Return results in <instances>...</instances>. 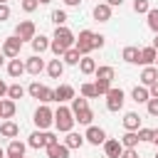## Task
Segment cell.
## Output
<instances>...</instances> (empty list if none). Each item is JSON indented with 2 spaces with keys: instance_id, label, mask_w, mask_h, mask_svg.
<instances>
[{
  "instance_id": "6da1fadb",
  "label": "cell",
  "mask_w": 158,
  "mask_h": 158,
  "mask_svg": "<svg viewBox=\"0 0 158 158\" xmlns=\"http://www.w3.org/2000/svg\"><path fill=\"white\" fill-rule=\"evenodd\" d=\"M74 42H77V37L72 35V30H67V27H57V30H54V37H52L49 49H52L57 57H64V52H67V49H72V47H74Z\"/></svg>"
},
{
  "instance_id": "7a4b0ae2",
  "label": "cell",
  "mask_w": 158,
  "mask_h": 158,
  "mask_svg": "<svg viewBox=\"0 0 158 158\" xmlns=\"http://www.w3.org/2000/svg\"><path fill=\"white\" fill-rule=\"evenodd\" d=\"M72 114H74V121H79L84 126H91V121H94V111L89 109V101L84 96L72 99Z\"/></svg>"
},
{
  "instance_id": "3957f363",
  "label": "cell",
  "mask_w": 158,
  "mask_h": 158,
  "mask_svg": "<svg viewBox=\"0 0 158 158\" xmlns=\"http://www.w3.org/2000/svg\"><path fill=\"white\" fill-rule=\"evenodd\" d=\"M54 126H57V131L69 133V131H72V126H74V114H72V109L59 106V109L54 111Z\"/></svg>"
},
{
  "instance_id": "277c9868",
  "label": "cell",
  "mask_w": 158,
  "mask_h": 158,
  "mask_svg": "<svg viewBox=\"0 0 158 158\" xmlns=\"http://www.w3.org/2000/svg\"><path fill=\"white\" fill-rule=\"evenodd\" d=\"M27 143H30L32 148H47V146L59 143V138H57V133H52V131H35Z\"/></svg>"
},
{
  "instance_id": "5b68a950",
  "label": "cell",
  "mask_w": 158,
  "mask_h": 158,
  "mask_svg": "<svg viewBox=\"0 0 158 158\" xmlns=\"http://www.w3.org/2000/svg\"><path fill=\"white\" fill-rule=\"evenodd\" d=\"M35 123H37V128H40V131H47V128L54 123V111H52L49 106H44V104H42V106L35 111Z\"/></svg>"
},
{
  "instance_id": "8992f818",
  "label": "cell",
  "mask_w": 158,
  "mask_h": 158,
  "mask_svg": "<svg viewBox=\"0 0 158 158\" xmlns=\"http://www.w3.org/2000/svg\"><path fill=\"white\" fill-rule=\"evenodd\" d=\"M74 47L79 49L81 57H86V54L94 49V32H91V30H81L79 37H77V42H74Z\"/></svg>"
},
{
  "instance_id": "52a82bcc",
  "label": "cell",
  "mask_w": 158,
  "mask_h": 158,
  "mask_svg": "<svg viewBox=\"0 0 158 158\" xmlns=\"http://www.w3.org/2000/svg\"><path fill=\"white\" fill-rule=\"evenodd\" d=\"M20 49H22V40L17 37V35H12V37H7L5 42H2V54L5 57H10V59H17L20 57Z\"/></svg>"
},
{
  "instance_id": "ba28073f",
  "label": "cell",
  "mask_w": 158,
  "mask_h": 158,
  "mask_svg": "<svg viewBox=\"0 0 158 158\" xmlns=\"http://www.w3.org/2000/svg\"><path fill=\"white\" fill-rule=\"evenodd\" d=\"M123 101H126V94L121 91V89H109V94H106V109L109 111H121L123 109Z\"/></svg>"
},
{
  "instance_id": "9c48e42d",
  "label": "cell",
  "mask_w": 158,
  "mask_h": 158,
  "mask_svg": "<svg viewBox=\"0 0 158 158\" xmlns=\"http://www.w3.org/2000/svg\"><path fill=\"white\" fill-rule=\"evenodd\" d=\"M15 35L22 40V42H32L35 37H37V30H35V22L32 20H22L20 25H17V30H15Z\"/></svg>"
},
{
  "instance_id": "30bf717a",
  "label": "cell",
  "mask_w": 158,
  "mask_h": 158,
  "mask_svg": "<svg viewBox=\"0 0 158 158\" xmlns=\"http://www.w3.org/2000/svg\"><path fill=\"white\" fill-rule=\"evenodd\" d=\"M84 138H86L91 146H101V143H106V131L99 128V126H89L86 133H84Z\"/></svg>"
},
{
  "instance_id": "8fae6325",
  "label": "cell",
  "mask_w": 158,
  "mask_h": 158,
  "mask_svg": "<svg viewBox=\"0 0 158 158\" xmlns=\"http://www.w3.org/2000/svg\"><path fill=\"white\" fill-rule=\"evenodd\" d=\"M104 153H106V158H121V153H123V143H121V138H106V143H104Z\"/></svg>"
},
{
  "instance_id": "7c38bea8",
  "label": "cell",
  "mask_w": 158,
  "mask_h": 158,
  "mask_svg": "<svg viewBox=\"0 0 158 158\" xmlns=\"http://www.w3.org/2000/svg\"><path fill=\"white\" fill-rule=\"evenodd\" d=\"M121 57H123V59H126L128 64H141V49H138V47H133V44L123 47Z\"/></svg>"
},
{
  "instance_id": "4fadbf2b",
  "label": "cell",
  "mask_w": 158,
  "mask_h": 158,
  "mask_svg": "<svg viewBox=\"0 0 158 158\" xmlns=\"http://www.w3.org/2000/svg\"><path fill=\"white\" fill-rule=\"evenodd\" d=\"M54 99L62 104V101H72L74 99V86H69V84H62V86H57L54 89Z\"/></svg>"
},
{
  "instance_id": "5bb4252c",
  "label": "cell",
  "mask_w": 158,
  "mask_h": 158,
  "mask_svg": "<svg viewBox=\"0 0 158 158\" xmlns=\"http://www.w3.org/2000/svg\"><path fill=\"white\" fill-rule=\"evenodd\" d=\"M94 20H99V22H109V20H111V5L99 2V5L94 7Z\"/></svg>"
},
{
  "instance_id": "9a60e30c",
  "label": "cell",
  "mask_w": 158,
  "mask_h": 158,
  "mask_svg": "<svg viewBox=\"0 0 158 158\" xmlns=\"http://www.w3.org/2000/svg\"><path fill=\"white\" fill-rule=\"evenodd\" d=\"M25 69H27V72H30L32 77H37V74H40V72L44 69V62H42V59L37 57V54H32V57H30V59L25 62Z\"/></svg>"
},
{
  "instance_id": "2e32d148",
  "label": "cell",
  "mask_w": 158,
  "mask_h": 158,
  "mask_svg": "<svg viewBox=\"0 0 158 158\" xmlns=\"http://www.w3.org/2000/svg\"><path fill=\"white\" fill-rule=\"evenodd\" d=\"M141 81H143V86H153L156 81H158V69L156 67H146L143 72H141Z\"/></svg>"
},
{
  "instance_id": "e0dca14e",
  "label": "cell",
  "mask_w": 158,
  "mask_h": 158,
  "mask_svg": "<svg viewBox=\"0 0 158 158\" xmlns=\"http://www.w3.org/2000/svg\"><path fill=\"white\" fill-rule=\"evenodd\" d=\"M123 128H126V131H138V128H141V116H138L136 111H128V114L123 116Z\"/></svg>"
},
{
  "instance_id": "ac0fdd59",
  "label": "cell",
  "mask_w": 158,
  "mask_h": 158,
  "mask_svg": "<svg viewBox=\"0 0 158 158\" xmlns=\"http://www.w3.org/2000/svg\"><path fill=\"white\" fill-rule=\"evenodd\" d=\"M47 74L52 77V79H59L62 74H64V62L57 57V59H52L49 64H47Z\"/></svg>"
},
{
  "instance_id": "d6986e66",
  "label": "cell",
  "mask_w": 158,
  "mask_h": 158,
  "mask_svg": "<svg viewBox=\"0 0 158 158\" xmlns=\"http://www.w3.org/2000/svg\"><path fill=\"white\" fill-rule=\"evenodd\" d=\"M20 133V126L15 123V121H2L0 123V136H5V138H15Z\"/></svg>"
},
{
  "instance_id": "ffe728a7",
  "label": "cell",
  "mask_w": 158,
  "mask_h": 158,
  "mask_svg": "<svg viewBox=\"0 0 158 158\" xmlns=\"http://www.w3.org/2000/svg\"><path fill=\"white\" fill-rule=\"evenodd\" d=\"M84 141H86V138H84L81 133H74V131H69V133H67V138H64V146L72 151V148H81V146H84Z\"/></svg>"
},
{
  "instance_id": "44dd1931",
  "label": "cell",
  "mask_w": 158,
  "mask_h": 158,
  "mask_svg": "<svg viewBox=\"0 0 158 158\" xmlns=\"http://www.w3.org/2000/svg\"><path fill=\"white\" fill-rule=\"evenodd\" d=\"M47 156L49 158H69V148L64 143H54V146H47Z\"/></svg>"
},
{
  "instance_id": "7402d4cb",
  "label": "cell",
  "mask_w": 158,
  "mask_h": 158,
  "mask_svg": "<svg viewBox=\"0 0 158 158\" xmlns=\"http://www.w3.org/2000/svg\"><path fill=\"white\" fill-rule=\"evenodd\" d=\"M156 59H158V52H156L153 47H143V49H141V64L153 67V64H156Z\"/></svg>"
},
{
  "instance_id": "603a6c76",
  "label": "cell",
  "mask_w": 158,
  "mask_h": 158,
  "mask_svg": "<svg viewBox=\"0 0 158 158\" xmlns=\"http://www.w3.org/2000/svg\"><path fill=\"white\" fill-rule=\"evenodd\" d=\"M25 143L22 141H17V138H12L10 141V146H7V156H15V158H25Z\"/></svg>"
},
{
  "instance_id": "cb8c5ba5",
  "label": "cell",
  "mask_w": 158,
  "mask_h": 158,
  "mask_svg": "<svg viewBox=\"0 0 158 158\" xmlns=\"http://www.w3.org/2000/svg\"><path fill=\"white\" fill-rule=\"evenodd\" d=\"M49 44H52V42H49L44 35H37V37L32 40V49H35V54H42V52H47V49H49Z\"/></svg>"
},
{
  "instance_id": "d4e9b609",
  "label": "cell",
  "mask_w": 158,
  "mask_h": 158,
  "mask_svg": "<svg viewBox=\"0 0 158 158\" xmlns=\"http://www.w3.org/2000/svg\"><path fill=\"white\" fill-rule=\"evenodd\" d=\"M131 99L136 101V104H148V99H151V91H148V86H136L133 91H131Z\"/></svg>"
},
{
  "instance_id": "484cf974",
  "label": "cell",
  "mask_w": 158,
  "mask_h": 158,
  "mask_svg": "<svg viewBox=\"0 0 158 158\" xmlns=\"http://www.w3.org/2000/svg\"><path fill=\"white\" fill-rule=\"evenodd\" d=\"M79 72L81 74H96V62L86 54V57H81V62H79Z\"/></svg>"
},
{
  "instance_id": "4316f807",
  "label": "cell",
  "mask_w": 158,
  "mask_h": 158,
  "mask_svg": "<svg viewBox=\"0 0 158 158\" xmlns=\"http://www.w3.org/2000/svg\"><path fill=\"white\" fill-rule=\"evenodd\" d=\"M22 72H27V69H25V62H22V59H10V64H7V74L17 79Z\"/></svg>"
},
{
  "instance_id": "83f0119b",
  "label": "cell",
  "mask_w": 158,
  "mask_h": 158,
  "mask_svg": "<svg viewBox=\"0 0 158 158\" xmlns=\"http://www.w3.org/2000/svg\"><path fill=\"white\" fill-rule=\"evenodd\" d=\"M114 77H116V69L114 67H96V79H101V81H114Z\"/></svg>"
},
{
  "instance_id": "f1b7e54d",
  "label": "cell",
  "mask_w": 158,
  "mask_h": 158,
  "mask_svg": "<svg viewBox=\"0 0 158 158\" xmlns=\"http://www.w3.org/2000/svg\"><path fill=\"white\" fill-rule=\"evenodd\" d=\"M62 62H64V64H79V62H81V54H79V49H77V47L67 49V52H64V57H62Z\"/></svg>"
},
{
  "instance_id": "f546056e",
  "label": "cell",
  "mask_w": 158,
  "mask_h": 158,
  "mask_svg": "<svg viewBox=\"0 0 158 158\" xmlns=\"http://www.w3.org/2000/svg\"><path fill=\"white\" fill-rule=\"evenodd\" d=\"M121 143H123V148H136L138 146V133L136 131H126L121 136Z\"/></svg>"
},
{
  "instance_id": "4dcf8cb0",
  "label": "cell",
  "mask_w": 158,
  "mask_h": 158,
  "mask_svg": "<svg viewBox=\"0 0 158 158\" xmlns=\"http://www.w3.org/2000/svg\"><path fill=\"white\" fill-rule=\"evenodd\" d=\"M7 96H10L12 101H15V99H22V96H25V86H22V84H10V86H7Z\"/></svg>"
},
{
  "instance_id": "1f68e13d",
  "label": "cell",
  "mask_w": 158,
  "mask_h": 158,
  "mask_svg": "<svg viewBox=\"0 0 158 158\" xmlns=\"http://www.w3.org/2000/svg\"><path fill=\"white\" fill-rule=\"evenodd\" d=\"M12 116H15V101L2 99V118H12Z\"/></svg>"
},
{
  "instance_id": "d6a6232c",
  "label": "cell",
  "mask_w": 158,
  "mask_h": 158,
  "mask_svg": "<svg viewBox=\"0 0 158 158\" xmlns=\"http://www.w3.org/2000/svg\"><path fill=\"white\" fill-rule=\"evenodd\" d=\"M81 96H84V99H96V96H99L96 84H81Z\"/></svg>"
},
{
  "instance_id": "836d02e7",
  "label": "cell",
  "mask_w": 158,
  "mask_h": 158,
  "mask_svg": "<svg viewBox=\"0 0 158 158\" xmlns=\"http://www.w3.org/2000/svg\"><path fill=\"white\" fill-rule=\"evenodd\" d=\"M148 27L158 35V7H151L148 10Z\"/></svg>"
},
{
  "instance_id": "e575fe53",
  "label": "cell",
  "mask_w": 158,
  "mask_h": 158,
  "mask_svg": "<svg viewBox=\"0 0 158 158\" xmlns=\"http://www.w3.org/2000/svg\"><path fill=\"white\" fill-rule=\"evenodd\" d=\"M52 22H54L57 27H64V22H67V12H64V10H54V12H52Z\"/></svg>"
},
{
  "instance_id": "d590c367",
  "label": "cell",
  "mask_w": 158,
  "mask_h": 158,
  "mask_svg": "<svg viewBox=\"0 0 158 158\" xmlns=\"http://www.w3.org/2000/svg\"><path fill=\"white\" fill-rule=\"evenodd\" d=\"M133 10H136L138 15H148L151 5H148V0H133Z\"/></svg>"
},
{
  "instance_id": "8d00e7d4",
  "label": "cell",
  "mask_w": 158,
  "mask_h": 158,
  "mask_svg": "<svg viewBox=\"0 0 158 158\" xmlns=\"http://www.w3.org/2000/svg\"><path fill=\"white\" fill-rule=\"evenodd\" d=\"M40 101H42V104H49V101H57V99H54V89H49V86H44V89H42V94H40Z\"/></svg>"
},
{
  "instance_id": "74e56055",
  "label": "cell",
  "mask_w": 158,
  "mask_h": 158,
  "mask_svg": "<svg viewBox=\"0 0 158 158\" xmlns=\"http://www.w3.org/2000/svg\"><path fill=\"white\" fill-rule=\"evenodd\" d=\"M94 84H96V91H99V96H106V94H109V89H111V84H109V81H101V79H96Z\"/></svg>"
},
{
  "instance_id": "f35d334b",
  "label": "cell",
  "mask_w": 158,
  "mask_h": 158,
  "mask_svg": "<svg viewBox=\"0 0 158 158\" xmlns=\"http://www.w3.org/2000/svg\"><path fill=\"white\" fill-rule=\"evenodd\" d=\"M42 89H44V86H42L40 81H32L27 91H30V96H35V99H40V94H42Z\"/></svg>"
},
{
  "instance_id": "ab89813d",
  "label": "cell",
  "mask_w": 158,
  "mask_h": 158,
  "mask_svg": "<svg viewBox=\"0 0 158 158\" xmlns=\"http://www.w3.org/2000/svg\"><path fill=\"white\" fill-rule=\"evenodd\" d=\"M138 141H153V128H138Z\"/></svg>"
},
{
  "instance_id": "60d3db41",
  "label": "cell",
  "mask_w": 158,
  "mask_h": 158,
  "mask_svg": "<svg viewBox=\"0 0 158 158\" xmlns=\"http://www.w3.org/2000/svg\"><path fill=\"white\" fill-rule=\"evenodd\" d=\"M37 5H40L37 0H22V10H25V12H35Z\"/></svg>"
},
{
  "instance_id": "b9f144b4",
  "label": "cell",
  "mask_w": 158,
  "mask_h": 158,
  "mask_svg": "<svg viewBox=\"0 0 158 158\" xmlns=\"http://www.w3.org/2000/svg\"><path fill=\"white\" fill-rule=\"evenodd\" d=\"M148 114L158 116V99H148Z\"/></svg>"
},
{
  "instance_id": "7bdbcfd3",
  "label": "cell",
  "mask_w": 158,
  "mask_h": 158,
  "mask_svg": "<svg viewBox=\"0 0 158 158\" xmlns=\"http://www.w3.org/2000/svg\"><path fill=\"white\" fill-rule=\"evenodd\" d=\"M101 47H104V35L94 32V49H101Z\"/></svg>"
},
{
  "instance_id": "ee69618b",
  "label": "cell",
  "mask_w": 158,
  "mask_h": 158,
  "mask_svg": "<svg viewBox=\"0 0 158 158\" xmlns=\"http://www.w3.org/2000/svg\"><path fill=\"white\" fill-rule=\"evenodd\" d=\"M7 17H10V7L7 5H0V22H5Z\"/></svg>"
},
{
  "instance_id": "f6af8a7d",
  "label": "cell",
  "mask_w": 158,
  "mask_h": 158,
  "mask_svg": "<svg viewBox=\"0 0 158 158\" xmlns=\"http://www.w3.org/2000/svg\"><path fill=\"white\" fill-rule=\"evenodd\" d=\"M121 158H138V153H136V148H123Z\"/></svg>"
},
{
  "instance_id": "bcb514c9",
  "label": "cell",
  "mask_w": 158,
  "mask_h": 158,
  "mask_svg": "<svg viewBox=\"0 0 158 158\" xmlns=\"http://www.w3.org/2000/svg\"><path fill=\"white\" fill-rule=\"evenodd\" d=\"M148 91H151V99H158V81H156V84H153Z\"/></svg>"
},
{
  "instance_id": "7dc6e473",
  "label": "cell",
  "mask_w": 158,
  "mask_h": 158,
  "mask_svg": "<svg viewBox=\"0 0 158 158\" xmlns=\"http://www.w3.org/2000/svg\"><path fill=\"white\" fill-rule=\"evenodd\" d=\"M5 94H7V84H5V81H2V79H0V99H2V96H5Z\"/></svg>"
},
{
  "instance_id": "c3c4849f",
  "label": "cell",
  "mask_w": 158,
  "mask_h": 158,
  "mask_svg": "<svg viewBox=\"0 0 158 158\" xmlns=\"http://www.w3.org/2000/svg\"><path fill=\"white\" fill-rule=\"evenodd\" d=\"M123 0H106V5H111V7H116V5H121Z\"/></svg>"
},
{
  "instance_id": "681fc988",
  "label": "cell",
  "mask_w": 158,
  "mask_h": 158,
  "mask_svg": "<svg viewBox=\"0 0 158 158\" xmlns=\"http://www.w3.org/2000/svg\"><path fill=\"white\" fill-rule=\"evenodd\" d=\"M64 2H67V5H69V7H77V5H79V2H81V0H64Z\"/></svg>"
},
{
  "instance_id": "f907efd6",
  "label": "cell",
  "mask_w": 158,
  "mask_h": 158,
  "mask_svg": "<svg viewBox=\"0 0 158 158\" xmlns=\"http://www.w3.org/2000/svg\"><path fill=\"white\" fill-rule=\"evenodd\" d=\"M151 47H153V49H156V52H158V35H156V37H153V44H151Z\"/></svg>"
},
{
  "instance_id": "816d5d0a",
  "label": "cell",
  "mask_w": 158,
  "mask_h": 158,
  "mask_svg": "<svg viewBox=\"0 0 158 158\" xmlns=\"http://www.w3.org/2000/svg\"><path fill=\"white\" fill-rule=\"evenodd\" d=\"M153 143H156V146H158V128H156V131H153Z\"/></svg>"
},
{
  "instance_id": "f5cc1de1",
  "label": "cell",
  "mask_w": 158,
  "mask_h": 158,
  "mask_svg": "<svg viewBox=\"0 0 158 158\" xmlns=\"http://www.w3.org/2000/svg\"><path fill=\"white\" fill-rule=\"evenodd\" d=\"M37 2H40V5H47V2H52V0H37Z\"/></svg>"
},
{
  "instance_id": "db71d44e",
  "label": "cell",
  "mask_w": 158,
  "mask_h": 158,
  "mask_svg": "<svg viewBox=\"0 0 158 158\" xmlns=\"http://www.w3.org/2000/svg\"><path fill=\"white\" fill-rule=\"evenodd\" d=\"M2 59H5V54H2V52H0V67H2Z\"/></svg>"
},
{
  "instance_id": "11a10c76",
  "label": "cell",
  "mask_w": 158,
  "mask_h": 158,
  "mask_svg": "<svg viewBox=\"0 0 158 158\" xmlns=\"http://www.w3.org/2000/svg\"><path fill=\"white\" fill-rule=\"evenodd\" d=\"M0 118H2V99H0Z\"/></svg>"
},
{
  "instance_id": "9f6ffc18",
  "label": "cell",
  "mask_w": 158,
  "mask_h": 158,
  "mask_svg": "<svg viewBox=\"0 0 158 158\" xmlns=\"http://www.w3.org/2000/svg\"><path fill=\"white\" fill-rule=\"evenodd\" d=\"M0 5H7V0H0Z\"/></svg>"
},
{
  "instance_id": "6f0895ef",
  "label": "cell",
  "mask_w": 158,
  "mask_h": 158,
  "mask_svg": "<svg viewBox=\"0 0 158 158\" xmlns=\"http://www.w3.org/2000/svg\"><path fill=\"white\" fill-rule=\"evenodd\" d=\"M0 158H2V148H0Z\"/></svg>"
},
{
  "instance_id": "680465c9",
  "label": "cell",
  "mask_w": 158,
  "mask_h": 158,
  "mask_svg": "<svg viewBox=\"0 0 158 158\" xmlns=\"http://www.w3.org/2000/svg\"><path fill=\"white\" fill-rule=\"evenodd\" d=\"M7 158H15V156H7Z\"/></svg>"
},
{
  "instance_id": "91938a15",
  "label": "cell",
  "mask_w": 158,
  "mask_h": 158,
  "mask_svg": "<svg viewBox=\"0 0 158 158\" xmlns=\"http://www.w3.org/2000/svg\"><path fill=\"white\" fill-rule=\"evenodd\" d=\"M156 158H158V151H156Z\"/></svg>"
},
{
  "instance_id": "94428289",
  "label": "cell",
  "mask_w": 158,
  "mask_h": 158,
  "mask_svg": "<svg viewBox=\"0 0 158 158\" xmlns=\"http://www.w3.org/2000/svg\"><path fill=\"white\" fill-rule=\"evenodd\" d=\"M156 64H158V59H156Z\"/></svg>"
}]
</instances>
